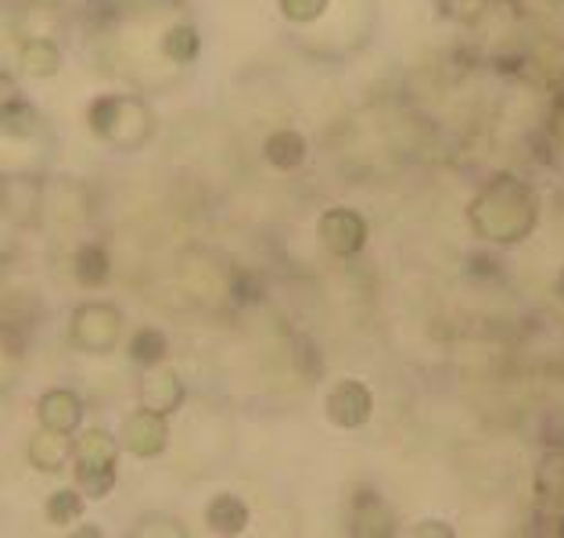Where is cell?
Returning a JSON list of instances; mask_svg holds the SVG:
<instances>
[{"mask_svg":"<svg viewBox=\"0 0 564 538\" xmlns=\"http://www.w3.org/2000/svg\"><path fill=\"white\" fill-rule=\"evenodd\" d=\"M535 216H540V205H535L532 187L514 176L489 179L471 201V227L478 238L492 244L525 241L535 227Z\"/></svg>","mask_w":564,"mask_h":538,"instance_id":"obj_1","label":"cell"},{"mask_svg":"<svg viewBox=\"0 0 564 538\" xmlns=\"http://www.w3.org/2000/svg\"><path fill=\"white\" fill-rule=\"evenodd\" d=\"M119 446H122V441H116L108 431H101V427H90V431H84L73 441L76 485H79V492L87 495V499H105V495L116 488V481H119V471H116Z\"/></svg>","mask_w":564,"mask_h":538,"instance_id":"obj_2","label":"cell"},{"mask_svg":"<svg viewBox=\"0 0 564 538\" xmlns=\"http://www.w3.org/2000/svg\"><path fill=\"white\" fill-rule=\"evenodd\" d=\"M87 119H90L94 133L119 147H137L151 133L148 108L137 98H119V94H108V98L94 101Z\"/></svg>","mask_w":564,"mask_h":538,"instance_id":"obj_3","label":"cell"},{"mask_svg":"<svg viewBox=\"0 0 564 538\" xmlns=\"http://www.w3.org/2000/svg\"><path fill=\"white\" fill-rule=\"evenodd\" d=\"M122 338V312L108 301H87L73 312V344L90 355L116 352Z\"/></svg>","mask_w":564,"mask_h":538,"instance_id":"obj_4","label":"cell"},{"mask_svg":"<svg viewBox=\"0 0 564 538\" xmlns=\"http://www.w3.org/2000/svg\"><path fill=\"white\" fill-rule=\"evenodd\" d=\"M119 441H122V449H127L130 457H137V460H151V457H159V452L170 446V427H166V417H162V413H155V409L141 406L137 413H130L127 420H122Z\"/></svg>","mask_w":564,"mask_h":538,"instance_id":"obj_5","label":"cell"},{"mask_svg":"<svg viewBox=\"0 0 564 538\" xmlns=\"http://www.w3.org/2000/svg\"><path fill=\"white\" fill-rule=\"evenodd\" d=\"M316 238L338 259H352L367 244V223L352 209H327L316 223Z\"/></svg>","mask_w":564,"mask_h":538,"instance_id":"obj_6","label":"cell"},{"mask_svg":"<svg viewBox=\"0 0 564 538\" xmlns=\"http://www.w3.org/2000/svg\"><path fill=\"white\" fill-rule=\"evenodd\" d=\"M327 420H332L335 427H346V431H352V427H364L370 420V409H375V395H370V388L364 381H338L332 392H327Z\"/></svg>","mask_w":564,"mask_h":538,"instance_id":"obj_7","label":"cell"},{"mask_svg":"<svg viewBox=\"0 0 564 538\" xmlns=\"http://www.w3.org/2000/svg\"><path fill=\"white\" fill-rule=\"evenodd\" d=\"M36 417H40V427H51V431H62V435H73L76 427L84 424V403H79L76 392L51 388V392L40 395Z\"/></svg>","mask_w":564,"mask_h":538,"instance_id":"obj_8","label":"cell"},{"mask_svg":"<svg viewBox=\"0 0 564 538\" xmlns=\"http://www.w3.org/2000/svg\"><path fill=\"white\" fill-rule=\"evenodd\" d=\"M141 406L162 413V417H170L184 406V381L176 370H166V366H151L148 377L141 384Z\"/></svg>","mask_w":564,"mask_h":538,"instance_id":"obj_9","label":"cell"},{"mask_svg":"<svg viewBox=\"0 0 564 538\" xmlns=\"http://www.w3.org/2000/svg\"><path fill=\"white\" fill-rule=\"evenodd\" d=\"M73 457V446H68V435L51 431V427H40L30 438V463L40 474H62V466Z\"/></svg>","mask_w":564,"mask_h":538,"instance_id":"obj_10","label":"cell"},{"mask_svg":"<svg viewBox=\"0 0 564 538\" xmlns=\"http://www.w3.org/2000/svg\"><path fill=\"white\" fill-rule=\"evenodd\" d=\"M19 65H22V73H30L33 79H51L62 68V51L54 40H44V36L25 40L19 47Z\"/></svg>","mask_w":564,"mask_h":538,"instance_id":"obj_11","label":"cell"},{"mask_svg":"<svg viewBox=\"0 0 564 538\" xmlns=\"http://www.w3.org/2000/svg\"><path fill=\"white\" fill-rule=\"evenodd\" d=\"M392 514H389V506H384L378 495H356V503H352V535H392Z\"/></svg>","mask_w":564,"mask_h":538,"instance_id":"obj_12","label":"cell"},{"mask_svg":"<svg viewBox=\"0 0 564 538\" xmlns=\"http://www.w3.org/2000/svg\"><path fill=\"white\" fill-rule=\"evenodd\" d=\"M263 155H267V162L273 165V169L292 173V169H299L302 162H306V141H302V133H295V130H278V133L267 136Z\"/></svg>","mask_w":564,"mask_h":538,"instance_id":"obj_13","label":"cell"},{"mask_svg":"<svg viewBox=\"0 0 564 538\" xmlns=\"http://www.w3.org/2000/svg\"><path fill=\"white\" fill-rule=\"evenodd\" d=\"M205 524L219 535H238L249 524V506H245L238 495H216V499L205 506Z\"/></svg>","mask_w":564,"mask_h":538,"instance_id":"obj_14","label":"cell"},{"mask_svg":"<svg viewBox=\"0 0 564 538\" xmlns=\"http://www.w3.org/2000/svg\"><path fill=\"white\" fill-rule=\"evenodd\" d=\"M4 212L15 219V223H33L40 216V187L30 179H8L4 187Z\"/></svg>","mask_w":564,"mask_h":538,"instance_id":"obj_15","label":"cell"},{"mask_svg":"<svg viewBox=\"0 0 564 538\" xmlns=\"http://www.w3.org/2000/svg\"><path fill=\"white\" fill-rule=\"evenodd\" d=\"M73 270H76V281L84 287H101L108 281V273H112V262H108L101 244H84L73 259Z\"/></svg>","mask_w":564,"mask_h":538,"instance_id":"obj_16","label":"cell"},{"mask_svg":"<svg viewBox=\"0 0 564 538\" xmlns=\"http://www.w3.org/2000/svg\"><path fill=\"white\" fill-rule=\"evenodd\" d=\"M166 352H170V341H166V334L162 330H155V327H144V330H137L133 334V341H130V359L137 366H162V359H166Z\"/></svg>","mask_w":564,"mask_h":538,"instance_id":"obj_17","label":"cell"},{"mask_svg":"<svg viewBox=\"0 0 564 538\" xmlns=\"http://www.w3.org/2000/svg\"><path fill=\"white\" fill-rule=\"evenodd\" d=\"M84 509H87V495L79 492V485H76V488L54 492L47 499V506H44V514H47L51 524H73V520L84 517Z\"/></svg>","mask_w":564,"mask_h":538,"instance_id":"obj_18","label":"cell"},{"mask_svg":"<svg viewBox=\"0 0 564 538\" xmlns=\"http://www.w3.org/2000/svg\"><path fill=\"white\" fill-rule=\"evenodd\" d=\"M198 47H202V40H198L195 30H191V25H173V30L166 33V40H162V51H166V58L176 62V65L195 62Z\"/></svg>","mask_w":564,"mask_h":538,"instance_id":"obj_19","label":"cell"},{"mask_svg":"<svg viewBox=\"0 0 564 538\" xmlns=\"http://www.w3.org/2000/svg\"><path fill=\"white\" fill-rule=\"evenodd\" d=\"M36 112L30 105H8L4 108V133L8 136H33L36 133Z\"/></svg>","mask_w":564,"mask_h":538,"instance_id":"obj_20","label":"cell"},{"mask_svg":"<svg viewBox=\"0 0 564 538\" xmlns=\"http://www.w3.org/2000/svg\"><path fill=\"white\" fill-rule=\"evenodd\" d=\"M324 11H327V0H281V15L288 22H299V25L316 22Z\"/></svg>","mask_w":564,"mask_h":538,"instance_id":"obj_21","label":"cell"},{"mask_svg":"<svg viewBox=\"0 0 564 538\" xmlns=\"http://www.w3.org/2000/svg\"><path fill=\"white\" fill-rule=\"evenodd\" d=\"M432 531L435 535H453L449 528H414V535H432Z\"/></svg>","mask_w":564,"mask_h":538,"instance_id":"obj_22","label":"cell"}]
</instances>
